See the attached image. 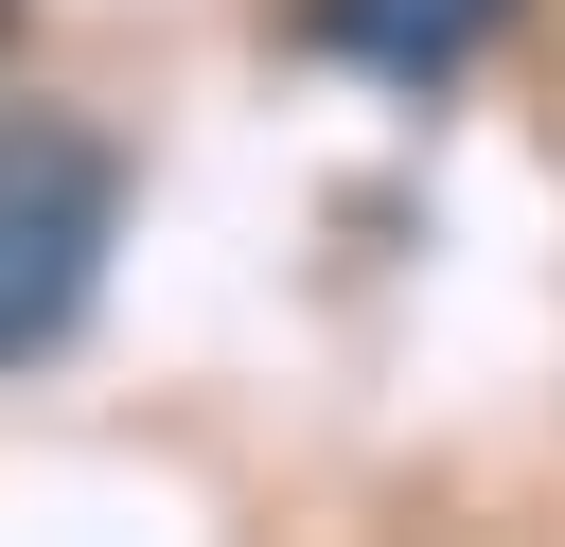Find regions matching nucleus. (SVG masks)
I'll list each match as a JSON object with an SVG mask.
<instances>
[{"instance_id": "1", "label": "nucleus", "mask_w": 565, "mask_h": 547, "mask_svg": "<svg viewBox=\"0 0 565 547\" xmlns=\"http://www.w3.org/2000/svg\"><path fill=\"white\" fill-rule=\"evenodd\" d=\"M124 247V141L71 106H0V371L71 353Z\"/></svg>"}, {"instance_id": "2", "label": "nucleus", "mask_w": 565, "mask_h": 547, "mask_svg": "<svg viewBox=\"0 0 565 547\" xmlns=\"http://www.w3.org/2000/svg\"><path fill=\"white\" fill-rule=\"evenodd\" d=\"M530 0H300V53L371 71V88H459Z\"/></svg>"}]
</instances>
